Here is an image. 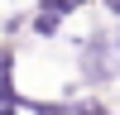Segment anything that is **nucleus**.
I'll return each instance as SVG.
<instances>
[{"label": "nucleus", "instance_id": "1", "mask_svg": "<svg viewBox=\"0 0 120 115\" xmlns=\"http://www.w3.org/2000/svg\"><path fill=\"white\" fill-rule=\"evenodd\" d=\"M111 10H120V0H111Z\"/></svg>", "mask_w": 120, "mask_h": 115}]
</instances>
